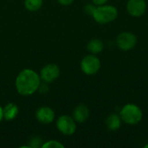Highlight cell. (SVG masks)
Wrapping results in <instances>:
<instances>
[{"label": "cell", "mask_w": 148, "mask_h": 148, "mask_svg": "<svg viewBox=\"0 0 148 148\" xmlns=\"http://www.w3.org/2000/svg\"><path fill=\"white\" fill-rule=\"evenodd\" d=\"M41 78L37 73L32 69L22 70L16 79V88L17 92L22 95H31L39 88Z\"/></svg>", "instance_id": "cell-1"}, {"label": "cell", "mask_w": 148, "mask_h": 148, "mask_svg": "<svg viewBox=\"0 0 148 148\" xmlns=\"http://www.w3.org/2000/svg\"><path fill=\"white\" fill-rule=\"evenodd\" d=\"M93 18L95 22L100 24H107L114 22L118 16V10L113 5H98L95 8L92 14Z\"/></svg>", "instance_id": "cell-2"}, {"label": "cell", "mask_w": 148, "mask_h": 148, "mask_svg": "<svg viewBox=\"0 0 148 148\" xmlns=\"http://www.w3.org/2000/svg\"><path fill=\"white\" fill-rule=\"evenodd\" d=\"M123 122L128 125H137L142 121L143 112L141 108L134 103H128L122 107L120 112Z\"/></svg>", "instance_id": "cell-3"}, {"label": "cell", "mask_w": 148, "mask_h": 148, "mask_svg": "<svg viewBox=\"0 0 148 148\" xmlns=\"http://www.w3.org/2000/svg\"><path fill=\"white\" fill-rule=\"evenodd\" d=\"M137 42L138 39L136 35L129 31H123L116 37V45L121 50L123 51L133 49L136 46Z\"/></svg>", "instance_id": "cell-4"}, {"label": "cell", "mask_w": 148, "mask_h": 148, "mask_svg": "<svg viewBox=\"0 0 148 148\" xmlns=\"http://www.w3.org/2000/svg\"><path fill=\"white\" fill-rule=\"evenodd\" d=\"M81 69L88 75H95L101 69V61L95 55H88L82 60Z\"/></svg>", "instance_id": "cell-5"}, {"label": "cell", "mask_w": 148, "mask_h": 148, "mask_svg": "<svg viewBox=\"0 0 148 148\" xmlns=\"http://www.w3.org/2000/svg\"><path fill=\"white\" fill-rule=\"evenodd\" d=\"M58 130L65 135H72L76 131V123L74 118L69 115H62L56 121Z\"/></svg>", "instance_id": "cell-6"}, {"label": "cell", "mask_w": 148, "mask_h": 148, "mask_svg": "<svg viewBox=\"0 0 148 148\" xmlns=\"http://www.w3.org/2000/svg\"><path fill=\"white\" fill-rule=\"evenodd\" d=\"M60 75V69L54 63L47 64L44 66L40 72V78L47 83L56 81Z\"/></svg>", "instance_id": "cell-7"}, {"label": "cell", "mask_w": 148, "mask_h": 148, "mask_svg": "<svg viewBox=\"0 0 148 148\" xmlns=\"http://www.w3.org/2000/svg\"><path fill=\"white\" fill-rule=\"evenodd\" d=\"M127 10L130 16L140 17L143 16L147 10V3L145 0H128Z\"/></svg>", "instance_id": "cell-8"}, {"label": "cell", "mask_w": 148, "mask_h": 148, "mask_svg": "<svg viewBox=\"0 0 148 148\" xmlns=\"http://www.w3.org/2000/svg\"><path fill=\"white\" fill-rule=\"evenodd\" d=\"M36 116L39 122L49 124L55 120V112L49 107H42L36 111Z\"/></svg>", "instance_id": "cell-9"}, {"label": "cell", "mask_w": 148, "mask_h": 148, "mask_svg": "<svg viewBox=\"0 0 148 148\" xmlns=\"http://www.w3.org/2000/svg\"><path fill=\"white\" fill-rule=\"evenodd\" d=\"M89 117V109L84 104L78 105L73 112V118L75 122L83 123L85 122Z\"/></svg>", "instance_id": "cell-10"}, {"label": "cell", "mask_w": 148, "mask_h": 148, "mask_svg": "<svg viewBox=\"0 0 148 148\" xmlns=\"http://www.w3.org/2000/svg\"><path fill=\"white\" fill-rule=\"evenodd\" d=\"M122 120L120 114H111L106 120V125L108 128L111 131H117L120 129L121 126Z\"/></svg>", "instance_id": "cell-11"}, {"label": "cell", "mask_w": 148, "mask_h": 148, "mask_svg": "<svg viewBox=\"0 0 148 148\" xmlns=\"http://www.w3.org/2000/svg\"><path fill=\"white\" fill-rule=\"evenodd\" d=\"M18 108L14 103H8L3 108V116L6 121H12L18 114Z\"/></svg>", "instance_id": "cell-12"}, {"label": "cell", "mask_w": 148, "mask_h": 148, "mask_svg": "<svg viewBox=\"0 0 148 148\" xmlns=\"http://www.w3.org/2000/svg\"><path fill=\"white\" fill-rule=\"evenodd\" d=\"M87 49L88 50L93 54V55H97L99 53H101L103 49H104V43L101 39L98 38H94L92 40L89 41V42L87 45Z\"/></svg>", "instance_id": "cell-13"}, {"label": "cell", "mask_w": 148, "mask_h": 148, "mask_svg": "<svg viewBox=\"0 0 148 148\" xmlns=\"http://www.w3.org/2000/svg\"><path fill=\"white\" fill-rule=\"evenodd\" d=\"M25 8L29 11H36L42 5V0H25Z\"/></svg>", "instance_id": "cell-14"}, {"label": "cell", "mask_w": 148, "mask_h": 148, "mask_svg": "<svg viewBox=\"0 0 148 148\" xmlns=\"http://www.w3.org/2000/svg\"><path fill=\"white\" fill-rule=\"evenodd\" d=\"M42 147L43 148H63L64 146L60 143L57 140H49L47 141L46 143H44L43 145H42Z\"/></svg>", "instance_id": "cell-15"}, {"label": "cell", "mask_w": 148, "mask_h": 148, "mask_svg": "<svg viewBox=\"0 0 148 148\" xmlns=\"http://www.w3.org/2000/svg\"><path fill=\"white\" fill-rule=\"evenodd\" d=\"M95 7L93 4H87V5L85 6L84 10H85V11H86L88 14L92 15L93 12H94V10H95Z\"/></svg>", "instance_id": "cell-16"}, {"label": "cell", "mask_w": 148, "mask_h": 148, "mask_svg": "<svg viewBox=\"0 0 148 148\" xmlns=\"http://www.w3.org/2000/svg\"><path fill=\"white\" fill-rule=\"evenodd\" d=\"M37 90H39L40 93L45 94V93H47L49 91V88L47 87L46 84H40V86H39V88H38Z\"/></svg>", "instance_id": "cell-17"}, {"label": "cell", "mask_w": 148, "mask_h": 148, "mask_svg": "<svg viewBox=\"0 0 148 148\" xmlns=\"http://www.w3.org/2000/svg\"><path fill=\"white\" fill-rule=\"evenodd\" d=\"M108 0H92L93 3L95 4V5H102V4H105Z\"/></svg>", "instance_id": "cell-18"}, {"label": "cell", "mask_w": 148, "mask_h": 148, "mask_svg": "<svg viewBox=\"0 0 148 148\" xmlns=\"http://www.w3.org/2000/svg\"><path fill=\"white\" fill-rule=\"evenodd\" d=\"M57 1L62 5H69L74 2V0H57Z\"/></svg>", "instance_id": "cell-19"}, {"label": "cell", "mask_w": 148, "mask_h": 148, "mask_svg": "<svg viewBox=\"0 0 148 148\" xmlns=\"http://www.w3.org/2000/svg\"><path fill=\"white\" fill-rule=\"evenodd\" d=\"M3 119V108L0 107V121Z\"/></svg>", "instance_id": "cell-20"}, {"label": "cell", "mask_w": 148, "mask_h": 148, "mask_svg": "<svg viewBox=\"0 0 148 148\" xmlns=\"http://www.w3.org/2000/svg\"><path fill=\"white\" fill-rule=\"evenodd\" d=\"M144 148H148V143L147 144H146V145L144 146Z\"/></svg>", "instance_id": "cell-21"}]
</instances>
